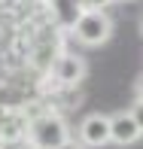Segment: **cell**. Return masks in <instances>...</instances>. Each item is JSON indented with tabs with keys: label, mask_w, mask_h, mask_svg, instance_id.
<instances>
[{
	"label": "cell",
	"mask_w": 143,
	"mask_h": 149,
	"mask_svg": "<svg viewBox=\"0 0 143 149\" xmlns=\"http://www.w3.org/2000/svg\"><path fill=\"white\" fill-rule=\"evenodd\" d=\"M46 3V12H49V18L58 24L64 33L73 31V24H76V18L82 15V0H43Z\"/></svg>",
	"instance_id": "obj_7"
},
{
	"label": "cell",
	"mask_w": 143,
	"mask_h": 149,
	"mask_svg": "<svg viewBox=\"0 0 143 149\" xmlns=\"http://www.w3.org/2000/svg\"><path fill=\"white\" fill-rule=\"evenodd\" d=\"M6 113H9V107H3V104H0V122L6 119Z\"/></svg>",
	"instance_id": "obj_14"
},
{
	"label": "cell",
	"mask_w": 143,
	"mask_h": 149,
	"mask_svg": "<svg viewBox=\"0 0 143 149\" xmlns=\"http://www.w3.org/2000/svg\"><path fill=\"white\" fill-rule=\"evenodd\" d=\"M58 149H85V146H82V143H79V140H76V137H70V140H67V143H61Z\"/></svg>",
	"instance_id": "obj_11"
},
{
	"label": "cell",
	"mask_w": 143,
	"mask_h": 149,
	"mask_svg": "<svg viewBox=\"0 0 143 149\" xmlns=\"http://www.w3.org/2000/svg\"><path fill=\"white\" fill-rule=\"evenodd\" d=\"M70 37L76 40L79 46H88V49H94V46H104L107 40L113 37V18L107 9H82V15L76 18V24H73Z\"/></svg>",
	"instance_id": "obj_3"
},
{
	"label": "cell",
	"mask_w": 143,
	"mask_h": 149,
	"mask_svg": "<svg viewBox=\"0 0 143 149\" xmlns=\"http://www.w3.org/2000/svg\"><path fill=\"white\" fill-rule=\"evenodd\" d=\"M24 140H28V113L24 110H9L6 119L0 122V146L24 143Z\"/></svg>",
	"instance_id": "obj_8"
},
{
	"label": "cell",
	"mask_w": 143,
	"mask_h": 149,
	"mask_svg": "<svg viewBox=\"0 0 143 149\" xmlns=\"http://www.w3.org/2000/svg\"><path fill=\"white\" fill-rule=\"evenodd\" d=\"M134 100H143V76L134 82Z\"/></svg>",
	"instance_id": "obj_12"
},
{
	"label": "cell",
	"mask_w": 143,
	"mask_h": 149,
	"mask_svg": "<svg viewBox=\"0 0 143 149\" xmlns=\"http://www.w3.org/2000/svg\"><path fill=\"white\" fill-rule=\"evenodd\" d=\"M76 140L85 149H100L110 143V116L104 113H88L76 125Z\"/></svg>",
	"instance_id": "obj_5"
},
{
	"label": "cell",
	"mask_w": 143,
	"mask_h": 149,
	"mask_svg": "<svg viewBox=\"0 0 143 149\" xmlns=\"http://www.w3.org/2000/svg\"><path fill=\"white\" fill-rule=\"evenodd\" d=\"M140 137H143V131L137 128V122H134V116L128 110H119V113L110 116V143L131 146V143H137Z\"/></svg>",
	"instance_id": "obj_6"
},
{
	"label": "cell",
	"mask_w": 143,
	"mask_h": 149,
	"mask_svg": "<svg viewBox=\"0 0 143 149\" xmlns=\"http://www.w3.org/2000/svg\"><path fill=\"white\" fill-rule=\"evenodd\" d=\"M85 73H88L85 58L76 55V52H67V49H64V52L55 58V64H52L49 79H52L55 88H76V85L85 79Z\"/></svg>",
	"instance_id": "obj_4"
},
{
	"label": "cell",
	"mask_w": 143,
	"mask_h": 149,
	"mask_svg": "<svg viewBox=\"0 0 143 149\" xmlns=\"http://www.w3.org/2000/svg\"><path fill=\"white\" fill-rule=\"evenodd\" d=\"M128 113L134 116V122H137V128L143 131V100H134V104L128 107Z\"/></svg>",
	"instance_id": "obj_9"
},
{
	"label": "cell",
	"mask_w": 143,
	"mask_h": 149,
	"mask_svg": "<svg viewBox=\"0 0 143 149\" xmlns=\"http://www.w3.org/2000/svg\"><path fill=\"white\" fill-rule=\"evenodd\" d=\"M119 3H128V0H119Z\"/></svg>",
	"instance_id": "obj_15"
},
{
	"label": "cell",
	"mask_w": 143,
	"mask_h": 149,
	"mask_svg": "<svg viewBox=\"0 0 143 149\" xmlns=\"http://www.w3.org/2000/svg\"><path fill=\"white\" fill-rule=\"evenodd\" d=\"M28 113V143L33 149H58L70 140V125L55 107L43 97H33L24 107Z\"/></svg>",
	"instance_id": "obj_1"
},
{
	"label": "cell",
	"mask_w": 143,
	"mask_h": 149,
	"mask_svg": "<svg viewBox=\"0 0 143 149\" xmlns=\"http://www.w3.org/2000/svg\"><path fill=\"white\" fill-rule=\"evenodd\" d=\"M0 149H33V146L24 140V143H9V146H0Z\"/></svg>",
	"instance_id": "obj_13"
},
{
	"label": "cell",
	"mask_w": 143,
	"mask_h": 149,
	"mask_svg": "<svg viewBox=\"0 0 143 149\" xmlns=\"http://www.w3.org/2000/svg\"><path fill=\"white\" fill-rule=\"evenodd\" d=\"M61 52H64V31L46 12L28 33V67L37 76H49L52 64H55V58Z\"/></svg>",
	"instance_id": "obj_2"
},
{
	"label": "cell",
	"mask_w": 143,
	"mask_h": 149,
	"mask_svg": "<svg viewBox=\"0 0 143 149\" xmlns=\"http://www.w3.org/2000/svg\"><path fill=\"white\" fill-rule=\"evenodd\" d=\"M113 3H116V0H82L85 9H110Z\"/></svg>",
	"instance_id": "obj_10"
}]
</instances>
